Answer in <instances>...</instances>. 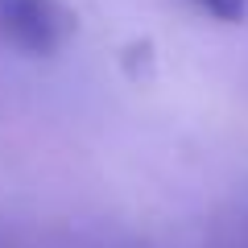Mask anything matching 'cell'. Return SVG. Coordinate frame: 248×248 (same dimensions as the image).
<instances>
[{"mask_svg":"<svg viewBox=\"0 0 248 248\" xmlns=\"http://www.w3.org/2000/svg\"><path fill=\"white\" fill-rule=\"evenodd\" d=\"M79 17L62 0H0V42L21 54H58L75 37Z\"/></svg>","mask_w":248,"mask_h":248,"instance_id":"6da1fadb","label":"cell"},{"mask_svg":"<svg viewBox=\"0 0 248 248\" xmlns=\"http://www.w3.org/2000/svg\"><path fill=\"white\" fill-rule=\"evenodd\" d=\"M195 4L215 21H244L248 13V0H195Z\"/></svg>","mask_w":248,"mask_h":248,"instance_id":"7a4b0ae2","label":"cell"}]
</instances>
